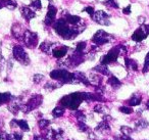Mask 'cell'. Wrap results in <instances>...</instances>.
Here are the masks:
<instances>
[{
	"mask_svg": "<svg viewBox=\"0 0 149 140\" xmlns=\"http://www.w3.org/2000/svg\"><path fill=\"white\" fill-rule=\"evenodd\" d=\"M148 128H149V123L145 119H143V118H141V119L137 120L135 122L134 130H136V131H142V130L148 129Z\"/></svg>",
	"mask_w": 149,
	"mask_h": 140,
	"instance_id": "16",
	"label": "cell"
},
{
	"mask_svg": "<svg viewBox=\"0 0 149 140\" xmlns=\"http://www.w3.org/2000/svg\"><path fill=\"white\" fill-rule=\"evenodd\" d=\"M17 127L21 128L23 131L27 132L30 130L29 125H28L27 121H25V120H17Z\"/></svg>",
	"mask_w": 149,
	"mask_h": 140,
	"instance_id": "27",
	"label": "cell"
},
{
	"mask_svg": "<svg viewBox=\"0 0 149 140\" xmlns=\"http://www.w3.org/2000/svg\"><path fill=\"white\" fill-rule=\"evenodd\" d=\"M123 13L126 15H131V5H128V6H126L124 9H123Z\"/></svg>",
	"mask_w": 149,
	"mask_h": 140,
	"instance_id": "43",
	"label": "cell"
},
{
	"mask_svg": "<svg viewBox=\"0 0 149 140\" xmlns=\"http://www.w3.org/2000/svg\"><path fill=\"white\" fill-rule=\"evenodd\" d=\"M43 80H44V76H43V75L35 74L33 76V81H34V83H36V84H39V83H41Z\"/></svg>",
	"mask_w": 149,
	"mask_h": 140,
	"instance_id": "38",
	"label": "cell"
},
{
	"mask_svg": "<svg viewBox=\"0 0 149 140\" xmlns=\"http://www.w3.org/2000/svg\"><path fill=\"white\" fill-rule=\"evenodd\" d=\"M107 83L113 89H118L123 85V83L120 82V81L118 80L116 77H114V76H109V78H108V80H107Z\"/></svg>",
	"mask_w": 149,
	"mask_h": 140,
	"instance_id": "22",
	"label": "cell"
},
{
	"mask_svg": "<svg viewBox=\"0 0 149 140\" xmlns=\"http://www.w3.org/2000/svg\"><path fill=\"white\" fill-rule=\"evenodd\" d=\"M43 101V97L42 95H33L29 100L27 101L26 104H21V111L25 113H30L31 111H34L35 108H37L38 106H40Z\"/></svg>",
	"mask_w": 149,
	"mask_h": 140,
	"instance_id": "4",
	"label": "cell"
},
{
	"mask_svg": "<svg viewBox=\"0 0 149 140\" xmlns=\"http://www.w3.org/2000/svg\"><path fill=\"white\" fill-rule=\"evenodd\" d=\"M93 71L103 75V76H110V72H109V70H108L106 64H98V66H96L95 68H93Z\"/></svg>",
	"mask_w": 149,
	"mask_h": 140,
	"instance_id": "20",
	"label": "cell"
},
{
	"mask_svg": "<svg viewBox=\"0 0 149 140\" xmlns=\"http://www.w3.org/2000/svg\"><path fill=\"white\" fill-rule=\"evenodd\" d=\"M138 23L140 25H143L145 23V18L144 17H138Z\"/></svg>",
	"mask_w": 149,
	"mask_h": 140,
	"instance_id": "47",
	"label": "cell"
},
{
	"mask_svg": "<svg viewBox=\"0 0 149 140\" xmlns=\"http://www.w3.org/2000/svg\"><path fill=\"white\" fill-rule=\"evenodd\" d=\"M56 13H57V8L52 4L48 5L47 15H46L45 20H44V24H45L46 26H51L52 24H54L55 18H56Z\"/></svg>",
	"mask_w": 149,
	"mask_h": 140,
	"instance_id": "11",
	"label": "cell"
},
{
	"mask_svg": "<svg viewBox=\"0 0 149 140\" xmlns=\"http://www.w3.org/2000/svg\"><path fill=\"white\" fill-rule=\"evenodd\" d=\"M50 78L56 80L62 84H78L79 80L77 79L74 73H70L66 70H54L50 73Z\"/></svg>",
	"mask_w": 149,
	"mask_h": 140,
	"instance_id": "2",
	"label": "cell"
},
{
	"mask_svg": "<svg viewBox=\"0 0 149 140\" xmlns=\"http://www.w3.org/2000/svg\"><path fill=\"white\" fill-rule=\"evenodd\" d=\"M57 85L56 84H54V83H51V82H48V83H46L45 84V86H44V88L46 89V90H48V91H53V90H55L56 88H57Z\"/></svg>",
	"mask_w": 149,
	"mask_h": 140,
	"instance_id": "37",
	"label": "cell"
},
{
	"mask_svg": "<svg viewBox=\"0 0 149 140\" xmlns=\"http://www.w3.org/2000/svg\"><path fill=\"white\" fill-rule=\"evenodd\" d=\"M6 140H13V136H10V135H8V134H7Z\"/></svg>",
	"mask_w": 149,
	"mask_h": 140,
	"instance_id": "50",
	"label": "cell"
},
{
	"mask_svg": "<svg viewBox=\"0 0 149 140\" xmlns=\"http://www.w3.org/2000/svg\"><path fill=\"white\" fill-rule=\"evenodd\" d=\"M86 47H87V43H86L85 41H81V42H79V43L77 44V47H76L74 51L80 52V53H83Z\"/></svg>",
	"mask_w": 149,
	"mask_h": 140,
	"instance_id": "31",
	"label": "cell"
},
{
	"mask_svg": "<svg viewBox=\"0 0 149 140\" xmlns=\"http://www.w3.org/2000/svg\"><path fill=\"white\" fill-rule=\"evenodd\" d=\"M30 6H31V8H33L34 10H39V9L42 8V3L40 0H33V1H31V3H30Z\"/></svg>",
	"mask_w": 149,
	"mask_h": 140,
	"instance_id": "30",
	"label": "cell"
},
{
	"mask_svg": "<svg viewBox=\"0 0 149 140\" xmlns=\"http://www.w3.org/2000/svg\"><path fill=\"white\" fill-rule=\"evenodd\" d=\"M34 140H47L45 137H42V136H34Z\"/></svg>",
	"mask_w": 149,
	"mask_h": 140,
	"instance_id": "48",
	"label": "cell"
},
{
	"mask_svg": "<svg viewBox=\"0 0 149 140\" xmlns=\"http://www.w3.org/2000/svg\"><path fill=\"white\" fill-rule=\"evenodd\" d=\"M114 140H134L130 137V135H120V136H116L114 137Z\"/></svg>",
	"mask_w": 149,
	"mask_h": 140,
	"instance_id": "40",
	"label": "cell"
},
{
	"mask_svg": "<svg viewBox=\"0 0 149 140\" xmlns=\"http://www.w3.org/2000/svg\"><path fill=\"white\" fill-rule=\"evenodd\" d=\"M74 116L76 117V119H77L79 122H85L86 121V116L82 111H76L74 113Z\"/></svg>",
	"mask_w": 149,
	"mask_h": 140,
	"instance_id": "29",
	"label": "cell"
},
{
	"mask_svg": "<svg viewBox=\"0 0 149 140\" xmlns=\"http://www.w3.org/2000/svg\"><path fill=\"white\" fill-rule=\"evenodd\" d=\"M111 40H113V36L106 33L103 30H98V31L94 34L93 37H92V42L98 46L104 45V44L110 42Z\"/></svg>",
	"mask_w": 149,
	"mask_h": 140,
	"instance_id": "5",
	"label": "cell"
},
{
	"mask_svg": "<svg viewBox=\"0 0 149 140\" xmlns=\"http://www.w3.org/2000/svg\"><path fill=\"white\" fill-rule=\"evenodd\" d=\"M120 132L124 135H131L134 132V129H132L131 127H128V126H122L120 127Z\"/></svg>",
	"mask_w": 149,
	"mask_h": 140,
	"instance_id": "35",
	"label": "cell"
},
{
	"mask_svg": "<svg viewBox=\"0 0 149 140\" xmlns=\"http://www.w3.org/2000/svg\"><path fill=\"white\" fill-rule=\"evenodd\" d=\"M13 98V96L9 92L0 93V105L4 104V103H9Z\"/></svg>",
	"mask_w": 149,
	"mask_h": 140,
	"instance_id": "24",
	"label": "cell"
},
{
	"mask_svg": "<svg viewBox=\"0 0 149 140\" xmlns=\"http://www.w3.org/2000/svg\"><path fill=\"white\" fill-rule=\"evenodd\" d=\"M112 120V118L110 117L109 115H107V113H105V116L103 117V121H105V122H110Z\"/></svg>",
	"mask_w": 149,
	"mask_h": 140,
	"instance_id": "45",
	"label": "cell"
},
{
	"mask_svg": "<svg viewBox=\"0 0 149 140\" xmlns=\"http://www.w3.org/2000/svg\"><path fill=\"white\" fill-rule=\"evenodd\" d=\"M54 46H55L54 43H51V42H49V41H44L40 44L39 48L41 51L44 52V53L49 54V53H52V50H53Z\"/></svg>",
	"mask_w": 149,
	"mask_h": 140,
	"instance_id": "15",
	"label": "cell"
},
{
	"mask_svg": "<svg viewBox=\"0 0 149 140\" xmlns=\"http://www.w3.org/2000/svg\"><path fill=\"white\" fill-rule=\"evenodd\" d=\"M84 101V98L82 96V92H74L72 94H68L66 96H63L59 100V103L61 106L68 107L72 111H76L80 104Z\"/></svg>",
	"mask_w": 149,
	"mask_h": 140,
	"instance_id": "3",
	"label": "cell"
},
{
	"mask_svg": "<svg viewBox=\"0 0 149 140\" xmlns=\"http://www.w3.org/2000/svg\"><path fill=\"white\" fill-rule=\"evenodd\" d=\"M149 69V51L148 53L145 56V60H144V66H143V73H147Z\"/></svg>",
	"mask_w": 149,
	"mask_h": 140,
	"instance_id": "39",
	"label": "cell"
},
{
	"mask_svg": "<svg viewBox=\"0 0 149 140\" xmlns=\"http://www.w3.org/2000/svg\"><path fill=\"white\" fill-rule=\"evenodd\" d=\"M13 57L19 62H21L22 64L28 66V64H30V58H29V56H28V53L25 51L23 46L15 45L13 49Z\"/></svg>",
	"mask_w": 149,
	"mask_h": 140,
	"instance_id": "6",
	"label": "cell"
},
{
	"mask_svg": "<svg viewBox=\"0 0 149 140\" xmlns=\"http://www.w3.org/2000/svg\"><path fill=\"white\" fill-rule=\"evenodd\" d=\"M141 101H142V97H141L140 95L134 94V95H132V97H131L127 102H128L129 106H137V105L140 104Z\"/></svg>",
	"mask_w": 149,
	"mask_h": 140,
	"instance_id": "23",
	"label": "cell"
},
{
	"mask_svg": "<svg viewBox=\"0 0 149 140\" xmlns=\"http://www.w3.org/2000/svg\"><path fill=\"white\" fill-rule=\"evenodd\" d=\"M120 55V47L116 46V47L111 48L109 51L107 52V54L104 56H102V58L100 60V64H112V62H116L118 60V57Z\"/></svg>",
	"mask_w": 149,
	"mask_h": 140,
	"instance_id": "7",
	"label": "cell"
},
{
	"mask_svg": "<svg viewBox=\"0 0 149 140\" xmlns=\"http://www.w3.org/2000/svg\"><path fill=\"white\" fill-rule=\"evenodd\" d=\"M125 64H126V68L128 70L134 71V72L138 71V64H137L136 60H132V58L125 57Z\"/></svg>",
	"mask_w": 149,
	"mask_h": 140,
	"instance_id": "19",
	"label": "cell"
},
{
	"mask_svg": "<svg viewBox=\"0 0 149 140\" xmlns=\"http://www.w3.org/2000/svg\"><path fill=\"white\" fill-rule=\"evenodd\" d=\"M78 129L81 132H89L90 128L85 124V122H78Z\"/></svg>",
	"mask_w": 149,
	"mask_h": 140,
	"instance_id": "36",
	"label": "cell"
},
{
	"mask_svg": "<svg viewBox=\"0 0 149 140\" xmlns=\"http://www.w3.org/2000/svg\"><path fill=\"white\" fill-rule=\"evenodd\" d=\"M118 111H120V113H125V115H131V113H134L132 106H126V105H124V106H120V108H118Z\"/></svg>",
	"mask_w": 149,
	"mask_h": 140,
	"instance_id": "33",
	"label": "cell"
},
{
	"mask_svg": "<svg viewBox=\"0 0 149 140\" xmlns=\"http://www.w3.org/2000/svg\"><path fill=\"white\" fill-rule=\"evenodd\" d=\"M64 19H65L68 24H70V26H77V25H79V24H81V22H82L81 18L78 17V15H65Z\"/></svg>",
	"mask_w": 149,
	"mask_h": 140,
	"instance_id": "18",
	"label": "cell"
},
{
	"mask_svg": "<svg viewBox=\"0 0 149 140\" xmlns=\"http://www.w3.org/2000/svg\"><path fill=\"white\" fill-rule=\"evenodd\" d=\"M88 79H89L90 84L93 85V86H99V85H101V83H102V77L97 74L90 75V76L88 77Z\"/></svg>",
	"mask_w": 149,
	"mask_h": 140,
	"instance_id": "21",
	"label": "cell"
},
{
	"mask_svg": "<svg viewBox=\"0 0 149 140\" xmlns=\"http://www.w3.org/2000/svg\"><path fill=\"white\" fill-rule=\"evenodd\" d=\"M148 35H149V25L143 24V25H141L140 28H138V29L133 33L131 39H132L133 41L141 42L144 39H146V38L148 37Z\"/></svg>",
	"mask_w": 149,
	"mask_h": 140,
	"instance_id": "8",
	"label": "cell"
},
{
	"mask_svg": "<svg viewBox=\"0 0 149 140\" xmlns=\"http://www.w3.org/2000/svg\"><path fill=\"white\" fill-rule=\"evenodd\" d=\"M64 115V107L63 106H56L55 108L52 111V116L54 118H60Z\"/></svg>",
	"mask_w": 149,
	"mask_h": 140,
	"instance_id": "25",
	"label": "cell"
},
{
	"mask_svg": "<svg viewBox=\"0 0 149 140\" xmlns=\"http://www.w3.org/2000/svg\"><path fill=\"white\" fill-rule=\"evenodd\" d=\"M110 15L108 13H106L105 11L103 10H97L93 13V15L91 17V19L93 20L94 22H96L97 24L102 26H110L111 23L109 21Z\"/></svg>",
	"mask_w": 149,
	"mask_h": 140,
	"instance_id": "10",
	"label": "cell"
},
{
	"mask_svg": "<svg viewBox=\"0 0 149 140\" xmlns=\"http://www.w3.org/2000/svg\"><path fill=\"white\" fill-rule=\"evenodd\" d=\"M82 24V23H81ZM81 24L77 26H70L68 24L64 18H60L53 24V29L60 37H62L65 40L74 39L80 33L83 32V30L86 28V26L81 27Z\"/></svg>",
	"mask_w": 149,
	"mask_h": 140,
	"instance_id": "1",
	"label": "cell"
},
{
	"mask_svg": "<svg viewBox=\"0 0 149 140\" xmlns=\"http://www.w3.org/2000/svg\"><path fill=\"white\" fill-rule=\"evenodd\" d=\"M68 51V47H66V46H59V47H54L53 50H52V55H53L55 58H58V60H60V58L64 57V56L66 55Z\"/></svg>",
	"mask_w": 149,
	"mask_h": 140,
	"instance_id": "13",
	"label": "cell"
},
{
	"mask_svg": "<svg viewBox=\"0 0 149 140\" xmlns=\"http://www.w3.org/2000/svg\"><path fill=\"white\" fill-rule=\"evenodd\" d=\"M6 136H7V134L5 133V132L0 131V140H2V139H6Z\"/></svg>",
	"mask_w": 149,
	"mask_h": 140,
	"instance_id": "46",
	"label": "cell"
},
{
	"mask_svg": "<svg viewBox=\"0 0 149 140\" xmlns=\"http://www.w3.org/2000/svg\"><path fill=\"white\" fill-rule=\"evenodd\" d=\"M146 108L149 111V99H148V100H147V102H146Z\"/></svg>",
	"mask_w": 149,
	"mask_h": 140,
	"instance_id": "51",
	"label": "cell"
},
{
	"mask_svg": "<svg viewBox=\"0 0 149 140\" xmlns=\"http://www.w3.org/2000/svg\"><path fill=\"white\" fill-rule=\"evenodd\" d=\"M49 125H50V121H48V120L40 119L39 121H38V126H39V128H41V129H46V128H48Z\"/></svg>",
	"mask_w": 149,
	"mask_h": 140,
	"instance_id": "34",
	"label": "cell"
},
{
	"mask_svg": "<svg viewBox=\"0 0 149 140\" xmlns=\"http://www.w3.org/2000/svg\"><path fill=\"white\" fill-rule=\"evenodd\" d=\"M3 5H4V7L8 8L9 10H13V9H15L17 4L13 0H3Z\"/></svg>",
	"mask_w": 149,
	"mask_h": 140,
	"instance_id": "26",
	"label": "cell"
},
{
	"mask_svg": "<svg viewBox=\"0 0 149 140\" xmlns=\"http://www.w3.org/2000/svg\"><path fill=\"white\" fill-rule=\"evenodd\" d=\"M13 140H22L23 139V135H22L21 133H13Z\"/></svg>",
	"mask_w": 149,
	"mask_h": 140,
	"instance_id": "42",
	"label": "cell"
},
{
	"mask_svg": "<svg viewBox=\"0 0 149 140\" xmlns=\"http://www.w3.org/2000/svg\"><path fill=\"white\" fill-rule=\"evenodd\" d=\"M103 140H108V139H103Z\"/></svg>",
	"mask_w": 149,
	"mask_h": 140,
	"instance_id": "52",
	"label": "cell"
},
{
	"mask_svg": "<svg viewBox=\"0 0 149 140\" xmlns=\"http://www.w3.org/2000/svg\"><path fill=\"white\" fill-rule=\"evenodd\" d=\"M4 7V5H3V0H0V9L3 8Z\"/></svg>",
	"mask_w": 149,
	"mask_h": 140,
	"instance_id": "49",
	"label": "cell"
},
{
	"mask_svg": "<svg viewBox=\"0 0 149 140\" xmlns=\"http://www.w3.org/2000/svg\"><path fill=\"white\" fill-rule=\"evenodd\" d=\"M19 10H21V13H22V15H23V18L27 22H30L32 19H34V18L36 17L35 11L32 10V8H30V7H28V6H22Z\"/></svg>",
	"mask_w": 149,
	"mask_h": 140,
	"instance_id": "14",
	"label": "cell"
},
{
	"mask_svg": "<svg viewBox=\"0 0 149 140\" xmlns=\"http://www.w3.org/2000/svg\"><path fill=\"white\" fill-rule=\"evenodd\" d=\"M5 64V60L4 58L2 57V55H1V53H0V72H1V70L3 69V66H4Z\"/></svg>",
	"mask_w": 149,
	"mask_h": 140,
	"instance_id": "44",
	"label": "cell"
},
{
	"mask_svg": "<svg viewBox=\"0 0 149 140\" xmlns=\"http://www.w3.org/2000/svg\"><path fill=\"white\" fill-rule=\"evenodd\" d=\"M95 130L102 134H106V133H109L110 132V126H109V124H108V122L102 121L96 126Z\"/></svg>",
	"mask_w": 149,
	"mask_h": 140,
	"instance_id": "17",
	"label": "cell"
},
{
	"mask_svg": "<svg viewBox=\"0 0 149 140\" xmlns=\"http://www.w3.org/2000/svg\"><path fill=\"white\" fill-rule=\"evenodd\" d=\"M93 111L98 113H107V107H105L102 104H96L93 107Z\"/></svg>",
	"mask_w": 149,
	"mask_h": 140,
	"instance_id": "28",
	"label": "cell"
},
{
	"mask_svg": "<svg viewBox=\"0 0 149 140\" xmlns=\"http://www.w3.org/2000/svg\"><path fill=\"white\" fill-rule=\"evenodd\" d=\"M25 31L26 30H24V27L19 23H15V25L13 26V28H11V34H13V37L17 40H22V41H23Z\"/></svg>",
	"mask_w": 149,
	"mask_h": 140,
	"instance_id": "12",
	"label": "cell"
},
{
	"mask_svg": "<svg viewBox=\"0 0 149 140\" xmlns=\"http://www.w3.org/2000/svg\"><path fill=\"white\" fill-rule=\"evenodd\" d=\"M83 11H86V13H88V15H89L90 17H92V15H93V13H95L93 6H86L85 8L83 9Z\"/></svg>",
	"mask_w": 149,
	"mask_h": 140,
	"instance_id": "41",
	"label": "cell"
},
{
	"mask_svg": "<svg viewBox=\"0 0 149 140\" xmlns=\"http://www.w3.org/2000/svg\"><path fill=\"white\" fill-rule=\"evenodd\" d=\"M23 41L27 47L35 48L38 45V35L35 32H32L30 30H26L23 37Z\"/></svg>",
	"mask_w": 149,
	"mask_h": 140,
	"instance_id": "9",
	"label": "cell"
},
{
	"mask_svg": "<svg viewBox=\"0 0 149 140\" xmlns=\"http://www.w3.org/2000/svg\"><path fill=\"white\" fill-rule=\"evenodd\" d=\"M103 4L106 5L107 7H112V8H118V3L116 0H104Z\"/></svg>",
	"mask_w": 149,
	"mask_h": 140,
	"instance_id": "32",
	"label": "cell"
}]
</instances>
